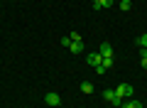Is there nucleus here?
Masks as SVG:
<instances>
[{"label":"nucleus","mask_w":147,"mask_h":108,"mask_svg":"<svg viewBox=\"0 0 147 108\" xmlns=\"http://www.w3.org/2000/svg\"><path fill=\"white\" fill-rule=\"evenodd\" d=\"M69 37H71V42H79V39H81V35H79V32H71Z\"/></svg>","instance_id":"obj_14"},{"label":"nucleus","mask_w":147,"mask_h":108,"mask_svg":"<svg viewBox=\"0 0 147 108\" xmlns=\"http://www.w3.org/2000/svg\"><path fill=\"white\" fill-rule=\"evenodd\" d=\"M86 62H88L91 67H98V64L103 62V57H100V52H98V54H88V57H86Z\"/></svg>","instance_id":"obj_6"},{"label":"nucleus","mask_w":147,"mask_h":108,"mask_svg":"<svg viewBox=\"0 0 147 108\" xmlns=\"http://www.w3.org/2000/svg\"><path fill=\"white\" fill-rule=\"evenodd\" d=\"M115 91H118V96H120V98H127V96H132V86H130V84H120V86H118Z\"/></svg>","instance_id":"obj_2"},{"label":"nucleus","mask_w":147,"mask_h":108,"mask_svg":"<svg viewBox=\"0 0 147 108\" xmlns=\"http://www.w3.org/2000/svg\"><path fill=\"white\" fill-rule=\"evenodd\" d=\"M137 47H140V49H147V32L137 37Z\"/></svg>","instance_id":"obj_9"},{"label":"nucleus","mask_w":147,"mask_h":108,"mask_svg":"<svg viewBox=\"0 0 147 108\" xmlns=\"http://www.w3.org/2000/svg\"><path fill=\"white\" fill-rule=\"evenodd\" d=\"M100 64H103L105 69H110V67H113V57H103V62H100Z\"/></svg>","instance_id":"obj_12"},{"label":"nucleus","mask_w":147,"mask_h":108,"mask_svg":"<svg viewBox=\"0 0 147 108\" xmlns=\"http://www.w3.org/2000/svg\"><path fill=\"white\" fill-rule=\"evenodd\" d=\"M69 49H71V54H81V52H84V39L71 42V44H69Z\"/></svg>","instance_id":"obj_5"},{"label":"nucleus","mask_w":147,"mask_h":108,"mask_svg":"<svg viewBox=\"0 0 147 108\" xmlns=\"http://www.w3.org/2000/svg\"><path fill=\"white\" fill-rule=\"evenodd\" d=\"M47 108H52V106H47Z\"/></svg>","instance_id":"obj_16"},{"label":"nucleus","mask_w":147,"mask_h":108,"mask_svg":"<svg viewBox=\"0 0 147 108\" xmlns=\"http://www.w3.org/2000/svg\"><path fill=\"white\" fill-rule=\"evenodd\" d=\"M103 98H105L108 103H113V106H120V103H123V98L118 96V91H113V88H108V91H103Z\"/></svg>","instance_id":"obj_1"},{"label":"nucleus","mask_w":147,"mask_h":108,"mask_svg":"<svg viewBox=\"0 0 147 108\" xmlns=\"http://www.w3.org/2000/svg\"><path fill=\"white\" fill-rule=\"evenodd\" d=\"M44 101H47V106L57 108L59 103H61V98H59V93H47V96H44Z\"/></svg>","instance_id":"obj_3"},{"label":"nucleus","mask_w":147,"mask_h":108,"mask_svg":"<svg viewBox=\"0 0 147 108\" xmlns=\"http://www.w3.org/2000/svg\"><path fill=\"white\" fill-rule=\"evenodd\" d=\"M81 91L84 93H93V84L91 81H81Z\"/></svg>","instance_id":"obj_8"},{"label":"nucleus","mask_w":147,"mask_h":108,"mask_svg":"<svg viewBox=\"0 0 147 108\" xmlns=\"http://www.w3.org/2000/svg\"><path fill=\"white\" fill-rule=\"evenodd\" d=\"M100 57H113V44L110 42H103L100 44Z\"/></svg>","instance_id":"obj_4"},{"label":"nucleus","mask_w":147,"mask_h":108,"mask_svg":"<svg viewBox=\"0 0 147 108\" xmlns=\"http://www.w3.org/2000/svg\"><path fill=\"white\" fill-rule=\"evenodd\" d=\"M71 44V37H61V47H69Z\"/></svg>","instance_id":"obj_15"},{"label":"nucleus","mask_w":147,"mask_h":108,"mask_svg":"<svg viewBox=\"0 0 147 108\" xmlns=\"http://www.w3.org/2000/svg\"><path fill=\"white\" fill-rule=\"evenodd\" d=\"M125 108H142V103L140 101H127V103H123Z\"/></svg>","instance_id":"obj_11"},{"label":"nucleus","mask_w":147,"mask_h":108,"mask_svg":"<svg viewBox=\"0 0 147 108\" xmlns=\"http://www.w3.org/2000/svg\"><path fill=\"white\" fill-rule=\"evenodd\" d=\"M96 10H103V7H113V0H93Z\"/></svg>","instance_id":"obj_7"},{"label":"nucleus","mask_w":147,"mask_h":108,"mask_svg":"<svg viewBox=\"0 0 147 108\" xmlns=\"http://www.w3.org/2000/svg\"><path fill=\"white\" fill-rule=\"evenodd\" d=\"M118 7H120L123 12H127V10H130V0H120V3H118Z\"/></svg>","instance_id":"obj_10"},{"label":"nucleus","mask_w":147,"mask_h":108,"mask_svg":"<svg viewBox=\"0 0 147 108\" xmlns=\"http://www.w3.org/2000/svg\"><path fill=\"white\" fill-rule=\"evenodd\" d=\"M140 54H142V59H140V64H142V69H147V49H142Z\"/></svg>","instance_id":"obj_13"}]
</instances>
